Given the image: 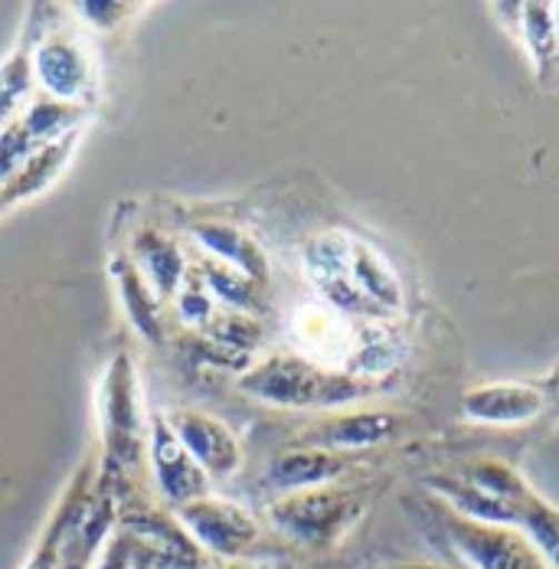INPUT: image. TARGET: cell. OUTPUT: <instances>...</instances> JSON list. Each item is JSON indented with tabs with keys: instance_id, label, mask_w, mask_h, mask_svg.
<instances>
[{
	"instance_id": "1",
	"label": "cell",
	"mask_w": 559,
	"mask_h": 569,
	"mask_svg": "<svg viewBox=\"0 0 559 569\" xmlns=\"http://www.w3.org/2000/svg\"><path fill=\"white\" fill-rule=\"evenodd\" d=\"M239 393L276 409H340L380 393L387 383L370 373L337 370L305 353H266L236 380Z\"/></svg>"
},
{
	"instance_id": "2",
	"label": "cell",
	"mask_w": 559,
	"mask_h": 569,
	"mask_svg": "<svg viewBox=\"0 0 559 569\" xmlns=\"http://www.w3.org/2000/svg\"><path fill=\"white\" fill-rule=\"evenodd\" d=\"M99 426H102V478L114 488L128 481V475L148 461V412L138 387L134 360L118 350L102 370L99 380Z\"/></svg>"
},
{
	"instance_id": "3",
	"label": "cell",
	"mask_w": 559,
	"mask_h": 569,
	"mask_svg": "<svg viewBox=\"0 0 559 569\" xmlns=\"http://www.w3.org/2000/svg\"><path fill=\"white\" fill-rule=\"evenodd\" d=\"M367 508H370V498L363 488L325 485V488L281 495L269 505L266 517L295 547L325 553L347 540V533L363 520Z\"/></svg>"
},
{
	"instance_id": "4",
	"label": "cell",
	"mask_w": 559,
	"mask_h": 569,
	"mask_svg": "<svg viewBox=\"0 0 559 569\" xmlns=\"http://www.w3.org/2000/svg\"><path fill=\"white\" fill-rule=\"evenodd\" d=\"M23 47L30 53V69L37 92L66 106L92 109L102 89V69L92 47L72 30H33L27 27Z\"/></svg>"
},
{
	"instance_id": "5",
	"label": "cell",
	"mask_w": 559,
	"mask_h": 569,
	"mask_svg": "<svg viewBox=\"0 0 559 569\" xmlns=\"http://www.w3.org/2000/svg\"><path fill=\"white\" fill-rule=\"evenodd\" d=\"M173 513L183 523V530L190 533V540L210 560H223V563H242L246 560L249 563L252 550L262 540V527H259L256 513L246 511L236 501L217 498V495L197 498Z\"/></svg>"
},
{
	"instance_id": "6",
	"label": "cell",
	"mask_w": 559,
	"mask_h": 569,
	"mask_svg": "<svg viewBox=\"0 0 559 569\" xmlns=\"http://www.w3.org/2000/svg\"><path fill=\"white\" fill-rule=\"evenodd\" d=\"M148 468L154 491L168 511H180L183 505L210 495L207 471L180 446L177 432L170 429L168 412L161 409L148 412Z\"/></svg>"
},
{
	"instance_id": "7",
	"label": "cell",
	"mask_w": 559,
	"mask_h": 569,
	"mask_svg": "<svg viewBox=\"0 0 559 569\" xmlns=\"http://www.w3.org/2000/svg\"><path fill=\"white\" fill-rule=\"evenodd\" d=\"M446 537L451 550L471 569H547L537 547L517 527L448 513Z\"/></svg>"
},
{
	"instance_id": "8",
	"label": "cell",
	"mask_w": 559,
	"mask_h": 569,
	"mask_svg": "<svg viewBox=\"0 0 559 569\" xmlns=\"http://www.w3.org/2000/svg\"><path fill=\"white\" fill-rule=\"evenodd\" d=\"M350 239L340 229H328L321 236H315L305 252H301V266L308 282L318 288V295L340 311V315H353V318H387L373 301H367L360 295V288L350 282L347 272V256H350Z\"/></svg>"
},
{
	"instance_id": "9",
	"label": "cell",
	"mask_w": 559,
	"mask_h": 569,
	"mask_svg": "<svg viewBox=\"0 0 559 569\" xmlns=\"http://www.w3.org/2000/svg\"><path fill=\"white\" fill-rule=\"evenodd\" d=\"M96 485H99V458L89 456L79 468L76 475L69 478L59 505L50 513L33 553L27 557L23 569H62V557H66V547L72 540V533L79 530L82 517L89 511L92 505V495H96Z\"/></svg>"
},
{
	"instance_id": "10",
	"label": "cell",
	"mask_w": 559,
	"mask_h": 569,
	"mask_svg": "<svg viewBox=\"0 0 559 569\" xmlns=\"http://www.w3.org/2000/svg\"><path fill=\"white\" fill-rule=\"evenodd\" d=\"M402 416L392 409H347V412H331L328 419L315 422L305 429V436L295 446H315L340 456H353L363 449L387 446L399 436Z\"/></svg>"
},
{
	"instance_id": "11",
	"label": "cell",
	"mask_w": 559,
	"mask_h": 569,
	"mask_svg": "<svg viewBox=\"0 0 559 569\" xmlns=\"http://www.w3.org/2000/svg\"><path fill=\"white\" fill-rule=\"evenodd\" d=\"M170 429L177 432L180 446L207 471L210 481H226L242 465V446L236 432L210 412L200 409H173L168 412Z\"/></svg>"
},
{
	"instance_id": "12",
	"label": "cell",
	"mask_w": 559,
	"mask_h": 569,
	"mask_svg": "<svg viewBox=\"0 0 559 569\" xmlns=\"http://www.w3.org/2000/svg\"><path fill=\"white\" fill-rule=\"evenodd\" d=\"M547 406H550L547 390L523 380L481 383L461 393V416L478 426H527L540 419Z\"/></svg>"
},
{
	"instance_id": "13",
	"label": "cell",
	"mask_w": 559,
	"mask_h": 569,
	"mask_svg": "<svg viewBox=\"0 0 559 569\" xmlns=\"http://www.w3.org/2000/svg\"><path fill=\"white\" fill-rule=\"evenodd\" d=\"M187 239L193 242V252L223 262V266L242 272L246 279H252L262 288L272 279V266H269V256H266L262 242L249 229L239 227V223H229V220H197V223L187 227Z\"/></svg>"
},
{
	"instance_id": "14",
	"label": "cell",
	"mask_w": 559,
	"mask_h": 569,
	"mask_svg": "<svg viewBox=\"0 0 559 569\" xmlns=\"http://www.w3.org/2000/svg\"><path fill=\"white\" fill-rule=\"evenodd\" d=\"M109 276H112L121 311L131 325V331L144 343L158 347L168 341V301L148 284V279L134 269L128 252H112L109 256Z\"/></svg>"
},
{
	"instance_id": "15",
	"label": "cell",
	"mask_w": 559,
	"mask_h": 569,
	"mask_svg": "<svg viewBox=\"0 0 559 569\" xmlns=\"http://www.w3.org/2000/svg\"><path fill=\"white\" fill-rule=\"evenodd\" d=\"M353 468V456H340L315 446H291L269 461L266 468V485L281 495L308 491V488H325L337 485L347 471Z\"/></svg>"
},
{
	"instance_id": "16",
	"label": "cell",
	"mask_w": 559,
	"mask_h": 569,
	"mask_svg": "<svg viewBox=\"0 0 559 569\" xmlns=\"http://www.w3.org/2000/svg\"><path fill=\"white\" fill-rule=\"evenodd\" d=\"M128 256H131L134 269L148 279V284L170 305L177 288L183 282V276H187V269H190L187 249L170 232L144 223V227H138L131 232Z\"/></svg>"
},
{
	"instance_id": "17",
	"label": "cell",
	"mask_w": 559,
	"mask_h": 569,
	"mask_svg": "<svg viewBox=\"0 0 559 569\" xmlns=\"http://www.w3.org/2000/svg\"><path fill=\"white\" fill-rule=\"evenodd\" d=\"M347 272L350 282L360 288L367 301H373L383 315H399L406 305V288L396 276L387 256H380L370 242L350 239V256H347Z\"/></svg>"
},
{
	"instance_id": "18",
	"label": "cell",
	"mask_w": 559,
	"mask_h": 569,
	"mask_svg": "<svg viewBox=\"0 0 559 569\" xmlns=\"http://www.w3.org/2000/svg\"><path fill=\"white\" fill-rule=\"evenodd\" d=\"M429 491L439 495L448 505V511L468 520H481V523H501V527H513L517 523V511L510 505L498 501L495 495L481 491L478 485H471L461 475H432L426 478Z\"/></svg>"
},
{
	"instance_id": "19",
	"label": "cell",
	"mask_w": 559,
	"mask_h": 569,
	"mask_svg": "<svg viewBox=\"0 0 559 569\" xmlns=\"http://www.w3.org/2000/svg\"><path fill=\"white\" fill-rule=\"evenodd\" d=\"M190 262L200 269L203 282H207L210 295L217 298L220 308L239 311V315H252V318L266 315V288L262 284H256L252 279H246L242 272L229 269V266L210 259V256H200V252H193Z\"/></svg>"
},
{
	"instance_id": "20",
	"label": "cell",
	"mask_w": 559,
	"mask_h": 569,
	"mask_svg": "<svg viewBox=\"0 0 559 569\" xmlns=\"http://www.w3.org/2000/svg\"><path fill=\"white\" fill-rule=\"evenodd\" d=\"M510 10H513V33L520 40V47L530 53L533 66H540V69L557 66L559 37L553 3L527 0V3H510Z\"/></svg>"
},
{
	"instance_id": "21",
	"label": "cell",
	"mask_w": 559,
	"mask_h": 569,
	"mask_svg": "<svg viewBox=\"0 0 559 569\" xmlns=\"http://www.w3.org/2000/svg\"><path fill=\"white\" fill-rule=\"evenodd\" d=\"M76 141H79V134H69V138H62V141L47 144L43 151H37V154L23 164V171L17 173V177L0 190V207L17 203V200H27V197L40 193V190H47L50 180H57V173L69 164Z\"/></svg>"
},
{
	"instance_id": "22",
	"label": "cell",
	"mask_w": 559,
	"mask_h": 569,
	"mask_svg": "<svg viewBox=\"0 0 559 569\" xmlns=\"http://www.w3.org/2000/svg\"><path fill=\"white\" fill-rule=\"evenodd\" d=\"M543 557L547 569H559V508L540 498L533 488L517 501V523H513Z\"/></svg>"
},
{
	"instance_id": "23",
	"label": "cell",
	"mask_w": 559,
	"mask_h": 569,
	"mask_svg": "<svg viewBox=\"0 0 559 569\" xmlns=\"http://www.w3.org/2000/svg\"><path fill=\"white\" fill-rule=\"evenodd\" d=\"M33 99H37V82H33V69H30V53L20 43L0 62V131L27 112V106Z\"/></svg>"
},
{
	"instance_id": "24",
	"label": "cell",
	"mask_w": 559,
	"mask_h": 569,
	"mask_svg": "<svg viewBox=\"0 0 559 569\" xmlns=\"http://www.w3.org/2000/svg\"><path fill=\"white\" fill-rule=\"evenodd\" d=\"M170 308H173V315L187 325V328H193V331H200L203 335V328L213 321V315H217V298L210 295V288L203 282V276H200V269L190 262V269H187V276H183V282L177 288V295H173V301H170Z\"/></svg>"
},
{
	"instance_id": "25",
	"label": "cell",
	"mask_w": 559,
	"mask_h": 569,
	"mask_svg": "<svg viewBox=\"0 0 559 569\" xmlns=\"http://www.w3.org/2000/svg\"><path fill=\"white\" fill-rule=\"evenodd\" d=\"M76 20L89 23L92 30H114L121 27L124 20L134 17L138 3H128V0H82V3H72L69 7Z\"/></svg>"
},
{
	"instance_id": "26",
	"label": "cell",
	"mask_w": 559,
	"mask_h": 569,
	"mask_svg": "<svg viewBox=\"0 0 559 569\" xmlns=\"http://www.w3.org/2000/svg\"><path fill=\"white\" fill-rule=\"evenodd\" d=\"M92 569H138V557H134V543L114 530V537L109 540V547L102 550L99 563Z\"/></svg>"
},
{
	"instance_id": "27",
	"label": "cell",
	"mask_w": 559,
	"mask_h": 569,
	"mask_svg": "<svg viewBox=\"0 0 559 569\" xmlns=\"http://www.w3.org/2000/svg\"><path fill=\"white\" fill-rule=\"evenodd\" d=\"M207 569H256V567H252V563H246V560H242V563H223V560H213Z\"/></svg>"
},
{
	"instance_id": "28",
	"label": "cell",
	"mask_w": 559,
	"mask_h": 569,
	"mask_svg": "<svg viewBox=\"0 0 559 569\" xmlns=\"http://www.w3.org/2000/svg\"><path fill=\"white\" fill-rule=\"evenodd\" d=\"M387 569H446V567H439V563H396V567H387Z\"/></svg>"
},
{
	"instance_id": "29",
	"label": "cell",
	"mask_w": 559,
	"mask_h": 569,
	"mask_svg": "<svg viewBox=\"0 0 559 569\" xmlns=\"http://www.w3.org/2000/svg\"><path fill=\"white\" fill-rule=\"evenodd\" d=\"M138 569H151V567H144V563H138Z\"/></svg>"
}]
</instances>
